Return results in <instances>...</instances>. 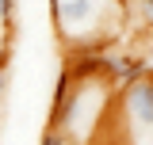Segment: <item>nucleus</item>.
I'll list each match as a JSON object with an SVG mask.
<instances>
[{
  "label": "nucleus",
  "instance_id": "4",
  "mask_svg": "<svg viewBox=\"0 0 153 145\" xmlns=\"http://www.w3.org/2000/svg\"><path fill=\"white\" fill-rule=\"evenodd\" d=\"M42 145H69V138H65L61 130H46V134H42Z\"/></svg>",
  "mask_w": 153,
  "mask_h": 145
},
{
  "label": "nucleus",
  "instance_id": "2",
  "mask_svg": "<svg viewBox=\"0 0 153 145\" xmlns=\"http://www.w3.org/2000/svg\"><path fill=\"white\" fill-rule=\"evenodd\" d=\"M115 111H119V134L126 138V145H153V69L142 80L119 88Z\"/></svg>",
  "mask_w": 153,
  "mask_h": 145
},
{
  "label": "nucleus",
  "instance_id": "3",
  "mask_svg": "<svg viewBox=\"0 0 153 145\" xmlns=\"http://www.w3.org/2000/svg\"><path fill=\"white\" fill-rule=\"evenodd\" d=\"M134 8H138L142 23H149V27H153V0H134Z\"/></svg>",
  "mask_w": 153,
  "mask_h": 145
},
{
  "label": "nucleus",
  "instance_id": "1",
  "mask_svg": "<svg viewBox=\"0 0 153 145\" xmlns=\"http://www.w3.org/2000/svg\"><path fill=\"white\" fill-rule=\"evenodd\" d=\"M115 84L103 72L80 76L69 65L61 69L54 88V107H50V130H61L69 141H88L103 130V115L111 111Z\"/></svg>",
  "mask_w": 153,
  "mask_h": 145
},
{
  "label": "nucleus",
  "instance_id": "5",
  "mask_svg": "<svg viewBox=\"0 0 153 145\" xmlns=\"http://www.w3.org/2000/svg\"><path fill=\"white\" fill-rule=\"evenodd\" d=\"M149 61H153V35H149Z\"/></svg>",
  "mask_w": 153,
  "mask_h": 145
}]
</instances>
